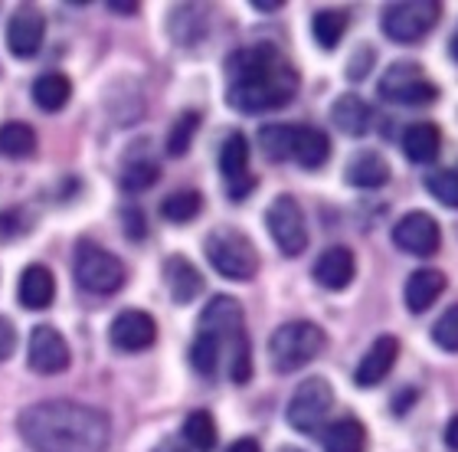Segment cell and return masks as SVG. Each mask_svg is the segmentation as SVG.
I'll return each instance as SVG.
<instances>
[{
    "label": "cell",
    "instance_id": "obj_1",
    "mask_svg": "<svg viewBox=\"0 0 458 452\" xmlns=\"http://www.w3.org/2000/svg\"><path fill=\"white\" fill-rule=\"evenodd\" d=\"M17 426L33 452H106L112 436L108 416L76 400H43L27 406Z\"/></svg>",
    "mask_w": 458,
    "mask_h": 452
},
{
    "label": "cell",
    "instance_id": "obj_2",
    "mask_svg": "<svg viewBox=\"0 0 458 452\" xmlns=\"http://www.w3.org/2000/svg\"><path fill=\"white\" fill-rule=\"evenodd\" d=\"M226 102L236 112H246V115L288 106L298 92L295 66L272 43L236 49L226 59Z\"/></svg>",
    "mask_w": 458,
    "mask_h": 452
},
{
    "label": "cell",
    "instance_id": "obj_3",
    "mask_svg": "<svg viewBox=\"0 0 458 452\" xmlns=\"http://www.w3.org/2000/svg\"><path fill=\"white\" fill-rule=\"evenodd\" d=\"M200 331H210L223 345L233 384H249V377H252V351H249L242 305L236 299H229V295L210 299L200 315Z\"/></svg>",
    "mask_w": 458,
    "mask_h": 452
},
{
    "label": "cell",
    "instance_id": "obj_4",
    "mask_svg": "<svg viewBox=\"0 0 458 452\" xmlns=\"http://www.w3.org/2000/svg\"><path fill=\"white\" fill-rule=\"evenodd\" d=\"M327 345L325 328L315 321H285L268 337V361L278 374H295L305 364H311Z\"/></svg>",
    "mask_w": 458,
    "mask_h": 452
},
{
    "label": "cell",
    "instance_id": "obj_5",
    "mask_svg": "<svg viewBox=\"0 0 458 452\" xmlns=\"http://www.w3.org/2000/svg\"><path fill=\"white\" fill-rule=\"evenodd\" d=\"M203 252H207V262L220 272L223 279H233V282L256 279L259 250L252 246V240H249L246 233L233 230V226H220V230H213L207 236Z\"/></svg>",
    "mask_w": 458,
    "mask_h": 452
},
{
    "label": "cell",
    "instance_id": "obj_6",
    "mask_svg": "<svg viewBox=\"0 0 458 452\" xmlns=\"http://www.w3.org/2000/svg\"><path fill=\"white\" fill-rule=\"evenodd\" d=\"M72 276H76V286L82 292L114 295L124 286V262L114 252L82 240L72 252Z\"/></svg>",
    "mask_w": 458,
    "mask_h": 452
},
{
    "label": "cell",
    "instance_id": "obj_7",
    "mask_svg": "<svg viewBox=\"0 0 458 452\" xmlns=\"http://www.w3.org/2000/svg\"><path fill=\"white\" fill-rule=\"evenodd\" d=\"M335 406V390L325 377H308L305 384L295 387V394L288 400V426L298 433H315L318 426L325 423L327 414Z\"/></svg>",
    "mask_w": 458,
    "mask_h": 452
},
{
    "label": "cell",
    "instance_id": "obj_8",
    "mask_svg": "<svg viewBox=\"0 0 458 452\" xmlns=\"http://www.w3.org/2000/svg\"><path fill=\"white\" fill-rule=\"evenodd\" d=\"M380 96L386 102H400V106H429L439 98V86L426 76L420 63H396L383 72Z\"/></svg>",
    "mask_w": 458,
    "mask_h": 452
},
{
    "label": "cell",
    "instance_id": "obj_9",
    "mask_svg": "<svg viewBox=\"0 0 458 452\" xmlns=\"http://www.w3.org/2000/svg\"><path fill=\"white\" fill-rule=\"evenodd\" d=\"M442 17V4L436 0H412V4H393L383 13V30L393 43H420Z\"/></svg>",
    "mask_w": 458,
    "mask_h": 452
},
{
    "label": "cell",
    "instance_id": "obj_10",
    "mask_svg": "<svg viewBox=\"0 0 458 452\" xmlns=\"http://www.w3.org/2000/svg\"><path fill=\"white\" fill-rule=\"evenodd\" d=\"M266 226L272 233L276 246L285 256H301L308 246V226H305V213L298 207V200L292 193H282L276 200L268 203L266 213Z\"/></svg>",
    "mask_w": 458,
    "mask_h": 452
},
{
    "label": "cell",
    "instance_id": "obj_11",
    "mask_svg": "<svg viewBox=\"0 0 458 452\" xmlns=\"http://www.w3.org/2000/svg\"><path fill=\"white\" fill-rule=\"evenodd\" d=\"M108 341L122 354H141L157 341V321L141 308H124L114 315L112 328H108Z\"/></svg>",
    "mask_w": 458,
    "mask_h": 452
},
{
    "label": "cell",
    "instance_id": "obj_12",
    "mask_svg": "<svg viewBox=\"0 0 458 452\" xmlns=\"http://www.w3.org/2000/svg\"><path fill=\"white\" fill-rule=\"evenodd\" d=\"M72 361L69 354V345L66 337L59 335L56 328L49 325H37L30 331V345H27V364L30 371H37L43 377H53V374H63Z\"/></svg>",
    "mask_w": 458,
    "mask_h": 452
},
{
    "label": "cell",
    "instance_id": "obj_13",
    "mask_svg": "<svg viewBox=\"0 0 458 452\" xmlns=\"http://www.w3.org/2000/svg\"><path fill=\"white\" fill-rule=\"evenodd\" d=\"M393 243H396L403 252L426 260V256H436V252H439L442 230H439V223H436V217H429L426 210H412L393 226Z\"/></svg>",
    "mask_w": 458,
    "mask_h": 452
},
{
    "label": "cell",
    "instance_id": "obj_14",
    "mask_svg": "<svg viewBox=\"0 0 458 452\" xmlns=\"http://www.w3.org/2000/svg\"><path fill=\"white\" fill-rule=\"evenodd\" d=\"M43 37H47V17L39 13V7L33 4H23L10 13L7 20V49L17 59L37 56L39 47H43Z\"/></svg>",
    "mask_w": 458,
    "mask_h": 452
},
{
    "label": "cell",
    "instance_id": "obj_15",
    "mask_svg": "<svg viewBox=\"0 0 458 452\" xmlns=\"http://www.w3.org/2000/svg\"><path fill=\"white\" fill-rule=\"evenodd\" d=\"M396 357H400V341H396L393 335L377 337V341L370 345V351L363 354V361L357 364V371H353V384H357V387L383 384V380L390 377L393 364H396Z\"/></svg>",
    "mask_w": 458,
    "mask_h": 452
},
{
    "label": "cell",
    "instance_id": "obj_16",
    "mask_svg": "<svg viewBox=\"0 0 458 452\" xmlns=\"http://www.w3.org/2000/svg\"><path fill=\"white\" fill-rule=\"evenodd\" d=\"M353 272H357V260H353V252L347 246H331L315 262V282L331 292L347 289L353 282Z\"/></svg>",
    "mask_w": 458,
    "mask_h": 452
},
{
    "label": "cell",
    "instance_id": "obj_17",
    "mask_svg": "<svg viewBox=\"0 0 458 452\" xmlns=\"http://www.w3.org/2000/svg\"><path fill=\"white\" fill-rule=\"evenodd\" d=\"M17 299H20V305L30 308V311L49 308L53 299H56V279H53V272H49L47 266H27V269L20 272Z\"/></svg>",
    "mask_w": 458,
    "mask_h": 452
},
{
    "label": "cell",
    "instance_id": "obj_18",
    "mask_svg": "<svg viewBox=\"0 0 458 452\" xmlns=\"http://www.w3.org/2000/svg\"><path fill=\"white\" fill-rule=\"evenodd\" d=\"M164 282H167V292H171V299L177 305H187L203 292L200 269L191 260H183V256H171L164 262Z\"/></svg>",
    "mask_w": 458,
    "mask_h": 452
},
{
    "label": "cell",
    "instance_id": "obj_19",
    "mask_svg": "<svg viewBox=\"0 0 458 452\" xmlns=\"http://www.w3.org/2000/svg\"><path fill=\"white\" fill-rule=\"evenodd\" d=\"M327 158H331V138L315 125H295L292 161H298L305 171H318V167H325Z\"/></svg>",
    "mask_w": 458,
    "mask_h": 452
},
{
    "label": "cell",
    "instance_id": "obj_20",
    "mask_svg": "<svg viewBox=\"0 0 458 452\" xmlns=\"http://www.w3.org/2000/svg\"><path fill=\"white\" fill-rule=\"evenodd\" d=\"M442 292H445V276L439 269H416L406 279L403 299H406V308H410L412 315H422V311H429L439 302Z\"/></svg>",
    "mask_w": 458,
    "mask_h": 452
},
{
    "label": "cell",
    "instance_id": "obj_21",
    "mask_svg": "<svg viewBox=\"0 0 458 452\" xmlns=\"http://www.w3.org/2000/svg\"><path fill=\"white\" fill-rule=\"evenodd\" d=\"M344 177L357 191H377V187H383V183L390 181V164L383 161L377 151H363L357 158H351Z\"/></svg>",
    "mask_w": 458,
    "mask_h": 452
},
{
    "label": "cell",
    "instance_id": "obj_22",
    "mask_svg": "<svg viewBox=\"0 0 458 452\" xmlns=\"http://www.w3.org/2000/svg\"><path fill=\"white\" fill-rule=\"evenodd\" d=\"M439 148H442V132L432 122H416L403 135V151H406V158L412 164H432L439 158Z\"/></svg>",
    "mask_w": 458,
    "mask_h": 452
},
{
    "label": "cell",
    "instance_id": "obj_23",
    "mask_svg": "<svg viewBox=\"0 0 458 452\" xmlns=\"http://www.w3.org/2000/svg\"><path fill=\"white\" fill-rule=\"evenodd\" d=\"M331 122H335V128L344 132V135L360 138V135H367V128H370V108H367V102H363L357 92H347V96L337 98L335 108H331Z\"/></svg>",
    "mask_w": 458,
    "mask_h": 452
},
{
    "label": "cell",
    "instance_id": "obj_24",
    "mask_svg": "<svg viewBox=\"0 0 458 452\" xmlns=\"http://www.w3.org/2000/svg\"><path fill=\"white\" fill-rule=\"evenodd\" d=\"M69 98H72V82H69L66 72H43L33 82V102L43 112H59Z\"/></svg>",
    "mask_w": 458,
    "mask_h": 452
},
{
    "label": "cell",
    "instance_id": "obj_25",
    "mask_svg": "<svg viewBox=\"0 0 458 452\" xmlns=\"http://www.w3.org/2000/svg\"><path fill=\"white\" fill-rule=\"evenodd\" d=\"M367 449V430L360 420L344 416L325 433V452H363Z\"/></svg>",
    "mask_w": 458,
    "mask_h": 452
},
{
    "label": "cell",
    "instance_id": "obj_26",
    "mask_svg": "<svg viewBox=\"0 0 458 452\" xmlns=\"http://www.w3.org/2000/svg\"><path fill=\"white\" fill-rule=\"evenodd\" d=\"M220 171L229 183H239V181H246L249 177V141H246V135L233 132V135L223 141Z\"/></svg>",
    "mask_w": 458,
    "mask_h": 452
},
{
    "label": "cell",
    "instance_id": "obj_27",
    "mask_svg": "<svg viewBox=\"0 0 458 452\" xmlns=\"http://www.w3.org/2000/svg\"><path fill=\"white\" fill-rule=\"evenodd\" d=\"M191 364L200 377H216V371L223 364V345L210 331H197L191 345Z\"/></svg>",
    "mask_w": 458,
    "mask_h": 452
},
{
    "label": "cell",
    "instance_id": "obj_28",
    "mask_svg": "<svg viewBox=\"0 0 458 452\" xmlns=\"http://www.w3.org/2000/svg\"><path fill=\"white\" fill-rule=\"evenodd\" d=\"M37 151V132L27 122H4L0 125V154L7 158H27Z\"/></svg>",
    "mask_w": 458,
    "mask_h": 452
},
{
    "label": "cell",
    "instance_id": "obj_29",
    "mask_svg": "<svg viewBox=\"0 0 458 452\" xmlns=\"http://www.w3.org/2000/svg\"><path fill=\"white\" fill-rule=\"evenodd\" d=\"M203 210V197L197 191H174L164 197L161 217L167 223H193Z\"/></svg>",
    "mask_w": 458,
    "mask_h": 452
},
{
    "label": "cell",
    "instance_id": "obj_30",
    "mask_svg": "<svg viewBox=\"0 0 458 452\" xmlns=\"http://www.w3.org/2000/svg\"><path fill=\"white\" fill-rule=\"evenodd\" d=\"M344 30H347V13L344 10H318L315 20H311V33H315L321 49H335L344 39Z\"/></svg>",
    "mask_w": 458,
    "mask_h": 452
},
{
    "label": "cell",
    "instance_id": "obj_31",
    "mask_svg": "<svg viewBox=\"0 0 458 452\" xmlns=\"http://www.w3.org/2000/svg\"><path fill=\"white\" fill-rule=\"evenodd\" d=\"M181 436L193 446V449L210 452L213 446H216V423H213V414H207V410H193V414L183 420Z\"/></svg>",
    "mask_w": 458,
    "mask_h": 452
},
{
    "label": "cell",
    "instance_id": "obj_32",
    "mask_svg": "<svg viewBox=\"0 0 458 452\" xmlns=\"http://www.w3.org/2000/svg\"><path fill=\"white\" fill-rule=\"evenodd\" d=\"M161 181V164L151 161V158H141V161H131L122 171V191L128 193H144L151 191L154 183Z\"/></svg>",
    "mask_w": 458,
    "mask_h": 452
},
{
    "label": "cell",
    "instance_id": "obj_33",
    "mask_svg": "<svg viewBox=\"0 0 458 452\" xmlns=\"http://www.w3.org/2000/svg\"><path fill=\"white\" fill-rule=\"evenodd\" d=\"M292 138H295V125H266L259 132V148L268 161H288L292 158Z\"/></svg>",
    "mask_w": 458,
    "mask_h": 452
},
{
    "label": "cell",
    "instance_id": "obj_34",
    "mask_svg": "<svg viewBox=\"0 0 458 452\" xmlns=\"http://www.w3.org/2000/svg\"><path fill=\"white\" fill-rule=\"evenodd\" d=\"M197 128H200V112H183V115H177V122H174L171 132H167V151L171 154L191 151Z\"/></svg>",
    "mask_w": 458,
    "mask_h": 452
},
{
    "label": "cell",
    "instance_id": "obj_35",
    "mask_svg": "<svg viewBox=\"0 0 458 452\" xmlns=\"http://www.w3.org/2000/svg\"><path fill=\"white\" fill-rule=\"evenodd\" d=\"M432 341L449 351V354H458V302L452 308L442 311V318L432 325Z\"/></svg>",
    "mask_w": 458,
    "mask_h": 452
},
{
    "label": "cell",
    "instance_id": "obj_36",
    "mask_svg": "<svg viewBox=\"0 0 458 452\" xmlns=\"http://www.w3.org/2000/svg\"><path fill=\"white\" fill-rule=\"evenodd\" d=\"M426 187H429V193L439 203L458 210V171H436L429 181H426Z\"/></svg>",
    "mask_w": 458,
    "mask_h": 452
},
{
    "label": "cell",
    "instance_id": "obj_37",
    "mask_svg": "<svg viewBox=\"0 0 458 452\" xmlns=\"http://www.w3.org/2000/svg\"><path fill=\"white\" fill-rule=\"evenodd\" d=\"M30 230V220L23 210H4L0 213V243H17Z\"/></svg>",
    "mask_w": 458,
    "mask_h": 452
},
{
    "label": "cell",
    "instance_id": "obj_38",
    "mask_svg": "<svg viewBox=\"0 0 458 452\" xmlns=\"http://www.w3.org/2000/svg\"><path fill=\"white\" fill-rule=\"evenodd\" d=\"M122 226H124V236L134 243L144 240V233H148V223H144V213L138 210V207H128V210H122Z\"/></svg>",
    "mask_w": 458,
    "mask_h": 452
},
{
    "label": "cell",
    "instance_id": "obj_39",
    "mask_svg": "<svg viewBox=\"0 0 458 452\" xmlns=\"http://www.w3.org/2000/svg\"><path fill=\"white\" fill-rule=\"evenodd\" d=\"M13 351H17V328L10 318L0 315V361H7Z\"/></svg>",
    "mask_w": 458,
    "mask_h": 452
},
{
    "label": "cell",
    "instance_id": "obj_40",
    "mask_svg": "<svg viewBox=\"0 0 458 452\" xmlns=\"http://www.w3.org/2000/svg\"><path fill=\"white\" fill-rule=\"evenodd\" d=\"M154 452H200V449H193L183 436H167V439H161V443L154 446Z\"/></svg>",
    "mask_w": 458,
    "mask_h": 452
},
{
    "label": "cell",
    "instance_id": "obj_41",
    "mask_svg": "<svg viewBox=\"0 0 458 452\" xmlns=\"http://www.w3.org/2000/svg\"><path fill=\"white\" fill-rule=\"evenodd\" d=\"M370 63H373L370 47H363L360 49V66H357V63H351V66H347V76H351V79H360L363 72H367V66H370Z\"/></svg>",
    "mask_w": 458,
    "mask_h": 452
},
{
    "label": "cell",
    "instance_id": "obj_42",
    "mask_svg": "<svg viewBox=\"0 0 458 452\" xmlns=\"http://www.w3.org/2000/svg\"><path fill=\"white\" fill-rule=\"evenodd\" d=\"M445 446L452 452H458V416H452L449 426H445Z\"/></svg>",
    "mask_w": 458,
    "mask_h": 452
},
{
    "label": "cell",
    "instance_id": "obj_43",
    "mask_svg": "<svg viewBox=\"0 0 458 452\" xmlns=\"http://www.w3.org/2000/svg\"><path fill=\"white\" fill-rule=\"evenodd\" d=\"M108 10H114V13H138V4H131V0H108Z\"/></svg>",
    "mask_w": 458,
    "mask_h": 452
},
{
    "label": "cell",
    "instance_id": "obj_44",
    "mask_svg": "<svg viewBox=\"0 0 458 452\" xmlns=\"http://www.w3.org/2000/svg\"><path fill=\"white\" fill-rule=\"evenodd\" d=\"M226 452H262V449H259L256 439H249V436H246V439H236V443L229 446Z\"/></svg>",
    "mask_w": 458,
    "mask_h": 452
},
{
    "label": "cell",
    "instance_id": "obj_45",
    "mask_svg": "<svg viewBox=\"0 0 458 452\" xmlns=\"http://www.w3.org/2000/svg\"><path fill=\"white\" fill-rule=\"evenodd\" d=\"M256 10H282V0H252Z\"/></svg>",
    "mask_w": 458,
    "mask_h": 452
},
{
    "label": "cell",
    "instance_id": "obj_46",
    "mask_svg": "<svg viewBox=\"0 0 458 452\" xmlns=\"http://www.w3.org/2000/svg\"><path fill=\"white\" fill-rule=\"evenodd\" d=\"M452 59L458 63V30H455V37H452Z\"/></svg>",
    "mask_w": 458,
    "mask_h": 452
},
{
    "label": "cell",
    "instance_id": "obj_47",
    "mask_svg": "<svg viewBox=\"0 0 458 452\" xmlns=\"http://www.w3.org/2000/svg\"><path fill=\"white\" fill-rule=\"evenodd\" d=\"M282 452H301V449H295V446H285V449H282Z\"/></svg>",
    "mask_w": 458,
    "mask_h": 452
}]
</instances>
